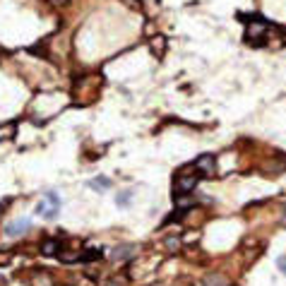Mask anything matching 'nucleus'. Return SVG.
I'll use <instances>...</instances> for the list:
<instances>
[{"instance_id":"nucleus-11","label":"nucleus","mask_w":286,"mask_h":286,"mask_svg":"<svg viewBox=\"0 0 286 286\" xmlns=\"http://www.w3.org/2000/svg\"><path fill=\"white\" fill-rule=\"evenodd\" d=\"M152 44H154V53L156 56H164V39H154Z\"/></svg>"},{"instance_id":"nucleus-2","label":"nucleus","mask_w":286,"mask_h":286,"mask_svg":"<svg viewBox=\"0 0 286 286\" xmlns=\"http://www.w3.org/2000/svg\"><path fill=\"white\" fill-rule=\"evenodd\" d=\"M193 169L198 171L200 178H204V176H214V173H217V161H214V156H212V154H202V156L195 159Z\"/></svg>"},{"instance_id":"nucleus-3","label":"nucleus","mask_w":286,"mask_h":286,"mask_svg":"<svg viewBox=\"0 0 286 286\" xmlns=\"http://www.w3.org/2000/svg\"><path fill=\"white\" fill-rule=\"evenodd\" d=\"M31 226V221L29 219H17V221H10L7 226H5V236H10V238H20L24 231H29Z\"/></svg>"},{"instance_id":"nucleus-14","label":"nucleus","mask_w":286,"mask_h":286,"mask_svg":"<svg viewBox=\"0 0 286 286\" xmlns=\"http://www.w3.org/2000/svg\"><path fill=\"white\" fill-rule=\"evenodd\" d=\"M282 221H284V226H286V204H284V212H282Z\"/></svg>"},{"instance_id":"nucleus-7","label":"nucleus","mask_w":286,"mask_h":286,"mask_svg":"<svg viewBox=\"0 0 286 286\" xmlns=\"http://www.w3.org/2000/svg\"><path fill=\"white\" fill-rule=\"evenodd\" d=\"M115 204H118L120 209L130 207V204H132V193H130V190H123L120 195H115Z\"/></svg>"},{"instance_id":"nucleus-9","label":"nucleus","mask_w":286,"mask_h":286,"mask_svg":"<svg viewBox=\"0 0 286 286\" xmlns=\"http://www.w3.org/2000/svg\"><path fill=\"white\" fill-rule=\"evenodd\" d=\"M46 204H48V207H56V209H60V204H63V202H60V198H58V193L48 190V193H46Z\"/></svg>"},{"instance_id":"nucleus-6","label":"nucleus","mask_w":286,"mask_h":286,"mask_svg":"<svg viewBox=\"0 0 286 286\" xmlns=\"http://www.w3.org/2000/svg\"><path fill=\"white\" fill-rule=\"evenodd\" d=\"M41 253L44 255H58L60 253V241H46L41 245Z\"/></svg>"},{"instance_id":"nucleus-8","label":"nucleus","mask_w":286,"mask_h":286,"mask_svg":"<svg viewBox=\"0 0 286 286\" xmlns=\"http://www.w3.org/2000/svg\"><path fill=\"white\" fill-rule=\"evenodd\" d=\"M89 188H94V190H106V188H111V178H96V180L89 183Z\"/></svg>"},{"instance_id":"nucleus-1","label":"nucleus","mask_w":286,"mask_h":286,"mask_svg":"<svg viewBox=\"0 0 286 286\" xmlns=\"http://www.w3.org/2000/svg\"><path fill=\"white\" fill-rule=\"evenodd\" d=\"M198 180H200V176H198V171L193 169V171L188 173H178L176 176V183H173V198L178 200V198H185V195H190L193 190H195V185H198Z\"/></svg>"},{"instance_id":"nucleus-5","label":"nucleus","mask_w":286,"mask_h":286,"mask_svg":"<svg viewBox=\"0 0 286 286\" xmlns=\"http://www.w3.org/2000/svg\"><path fill=\"white\" fill-rule=\"evenodd\" d=\"M204 286H229V279L219 272H212V274L204 277Z\"/></svg>"},{"instance_id":"nucleus-12","label":"nucleus","mask_w":286,"mask_h":286,"mask_svg":"<svg viewBox=\"0 0 286 286\" xmlns=\"http://www.w3.org/2000/svg\"><path fill=\"white\" fill-rule=\"evenodd\" d=\"M277 267L282 269V274H286V255H282V258L277 260Z\"/></svg>"},{"instance_id":"nucleus-10","label":"nucleus","mask_w":286,"mask_h":286,"mask_svg":"<svg viewBox=\"0 0 286 286\" xmlns=\"http://www.w3.org/2000/svg\"><path fill=\"white\" fill-rule=\"evenodd\" d=\"M104 255H101V250H85V255L80 260H85V262H89V260H101Z\"/></svg>"},{"instance_id":"nucleus-4","label":"nucleus","mask_w":286,"mask_h":286,"mask_svg":"<svg viewBox=\"0 0 286 286\" xmlns=\"http://www.w3.org/2000/svg\"><path fill=\"white\" fill-rule=\"evenodd\" d=\"M135 250H137V245H132V243H123V245H118L111 250V260H130L135 255Z\"/></svg>"},{"instance_id":"nucleus-13","label":"nucleus","mask_w":286,"mask_h":286,"mask_svg":"<svg viewBox=\"0 0 286 286\" xmlns=\"http://www.w3.org/2000/svg\"><path fill=\"white\" fill-rule=\"evenodd\" d=\"M166 245H169L171 250H178V241H176V238H171V241L166 238Z\"/></svg>"}]
</instances>
